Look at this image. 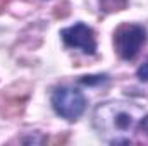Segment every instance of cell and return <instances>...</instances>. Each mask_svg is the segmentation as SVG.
<instances>
[{
    "label": "cell",
    "mask_w": 148,
    "mask_h": 146,
    "mask_svg": "<svg viewBox=\"0 0 148 146\" xmlns=\"http://www.w3.org/2000/svg\"><path fill=\"white\" fill-rule=\"evenodd\" d=\"M143 117V108L131 102L114 100L98 105L93 113V124L98 134L110 145L133 143L131 134Z\"/></svg>",
    "instance_id": "1"
},
{
    "label": "cell",
    "mask_w": 148,
    "mask_h": 146,
    "mask_svg": "<svg viewBox=\"0 0 148 146\" xmlns=\"http://www.w3.org/2000/svg\"><path fill=\"white\" fill-rule=\"evenodd\" d=\"M147 43V29L140 24H122L114 35V46L121 59L133 60Z\"/></svg>",
    "instance_id": "2"
},
{
    "label": "cell",
    "mask_w": 148,
    "mask_h": 146,
    "mask_svg": "<svg viewBox=\"0 0 148 146\" xmlns=\"http://www.w3.org/2000/svg\"><path fill=\"white\" fill-rule=\"evenodd\" d=\"M52 107L60 117L67 120H76L86 108V98L76 88L60 86L52 95Z\"/></svg>",
    "instance_id": "3"
},
{
    "label": "cell",
    "mask_w": 148,
    "mask_h": 146,
    "mask_svg": "<svg viewBox=\"0 0 148 146\" xmlns=\"http://www.w3.org/2000/svg\"><path fill=\"white\" fill-rule=\"evenodd\" d=\"M60 36H62L64 43L69 48L81 50L86 55H93L97 52V38H95V33H93V29L90 26H86L83 23H77V24H74L71 28L62 29Z\"/></svg>",
    "instance_id": "4"
},
{
    "label": "cell",
    "mask_w": 148,
    "mask_h": 146,
    "mask_svg": "<svg viewBox=\"0 0 148 146\" xmlns=\"http://www.w3.org/2000/svg\"><path fill=\"white\" fill-rule=\"evenodd\" d=\"M28 93H29V89H26L23 93L21 91L19 93H12V89L9 88L0 96V113L3 117H16V115H19L23 112V108H24Z\"/></svg>",
    "instance_id": "5"
},
{
    "label": "cell",
    "mask_w": 148,
    "mask_h": 146,
    "mask_svg": "<svg viewBox=\"0 0 148 146\" xmlns=\"http://www.w3.org/2000/svg\"><path fill=\"white\" fill-rule=\"evenodd\" d=\"M133 143L148 145V115L140 119V122H138V126H136V131H134Z\"/></svg>",
    "instance_id": "6"
},
{
    "label": "cell",
    "mask_w": 148,
    "mask_h": 146,
    "mask_svg": "<svg viewBox=\"0 0 148 146\" xmlns=\"http://www.w3.org/2000/svg\"><path fill=\"white\" fill-rule=\"evenodd\" d=\"M100 3V10L105 14H112V12H119L124 10L127 7V0H98Z\"/></svg>",
    "instance_id": "7"
},
{
    "label": "cell",
    "mask_w": 148,
    "mask_h": 146,
    "mask_svg": "<svg viewBox=\"0 0 148 146\" xmlns=\"http://www.w3.org/2000/svg\"><path fill=\"white\" fill-rule=\"evenodd\" d=\"M138 77H140L141 81H148V60L138 69Z\"/></svg>",
    "instance_id": "8"
},
{
    "label": "cell",
    "mask_w": 148,
    "mask_h": 146,
    "mask_svg": "<svg viewBox=\"0 0 148 146\" xmlns=\"http://www.w3.org/2000/svg\"><path fill=\"white\" fill-rule=\"evenodd\" d=\"M7 3H9V0H0V14L5 10V7H7Z\"/></svg>",
    "instance_id": "9"
}]
</instances>
